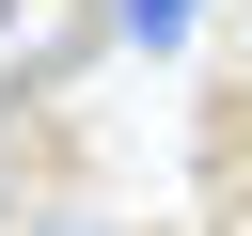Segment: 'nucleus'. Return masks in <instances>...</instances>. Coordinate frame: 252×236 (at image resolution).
<instances>
[{
  "label": "nucleus",
  "instance_id": "obj_1",
  "mask_svg": "<svg viewBox=\"0 0 252 236\" xmlns=\"http://www.w3.org/2000/svg\"><path fill=\"white\" fill-rule=\"evenodd\" d=\"M0 236H32V110L0 94Z\"/></svg>",
  "mask_w": 252,
  "mask_h": 236
},
{
  "label": "nucleus",
  "instance_id": "obj_3",
  "mask_svg": "<svg viewBox=\"0 0 252 236\" xmlns=\"http://www.w3.org/2000/svg\"><path fill=\"white\" fill-rule=\"evenodd\" d=\"M32 236H126V220H79V205H32Z\"/></svg>",
  "mask_w": 252,
  "mask_h": 236
},
{
  "label": "nucleus",
  "instance_id": "obj_2",
  "mask_svg": "<svg viewBox=\"0 0 252 236\" xmlns=\"http://www.w3.org/2000/svg\"><path fill=\"white\" fill-rule=\"evenodd\" d=\"M189 16L205 0H126V47H189Z\"/></svg>",
  "mask_w": 252,
  "mask_h": 236
},
{
  "label": "nucleus",
  "instance_id": "obj_4",
  "mask_svg": "<svg viewBox=\"0 0 252 236\" xmlns=\"http://www.w3.org/2000/svg\"><path fill=\"white\" fill-rule=\"evenodd\" d=\"M0 16H16V0H0Z\"/></svg>",
  "mask_w": 252,
  "mask_h": 236
}]
</instances>
